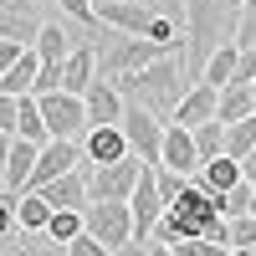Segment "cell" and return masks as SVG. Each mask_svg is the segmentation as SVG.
Here are the masks:
<instances>
[{"label": "cell", "mask_w": 256, "mask_h": 256, "mask_svg": "<svg viewBox=\"0 0 256 256\" xmlns=\"http://www.w3.org/2000/svg\"><path fill=\"white\" fill-rule=\"evenodd\" d=\"M92 10H98V26H113V31H128V36H144L159 6H138V0H92Z\"/></svg>", "instance_id": "12"}, {"label": "cell", "mask_w": 256, "mask_h": 256, "mask_svg": "<svg viewBox=\"0 0 256 256\" xmlns=\"http://www.w3.org/2000/svg\"><path fill=\"white\" fill-rule=\"evenodd\" d=\"M190 88H195V82H190V72H184V56L169 52V56H159V62H148V67L128 82L123 98H134V102H144L154 118L174 123V108H180V98H184Z\"/></svg>", "instance_id": "3"}, {"label": "cell", "mask_w": 256, "mask_h": 256, "mask_svg": "<svg viewBox=\"0 0 256 256\" xmlns=\"http://www.w3.org/2000/svg\"><path fill=\"white\" fill-rule=\"evenodd\" d=\"M16 118H20V98L0 92V134H16Z\"/></svg>", "instance_id": "35"}, {"label": "cell", "mask_w": 256, "mask_h": 256, "mask_svg": "<svg viewBox=\"0 0 256 256\" xmlns=\"http://www.w3.org/2000/svg\"><path fill=\"white\" fill-rule=\"evenodd\" d=\"M236 46H256V0H241V26H236Z\"/></svg>", "instance_id": "32"}, {"label": "cell", "mask_w": 256, "mask_h": 256, "mask_svg": "<svg viewBox=\"0 0 256 256\" xmlns=\"http://www.w3.org/2000/svg\"><path fill=\"white\" fill-rule=\"evenodd\" d=\"M251 216H256V195H251Z\"/></svg>", "instance_id": "43"}, {"label": "cell", "mask_w": 256, "mask_h": 256, "mask_svg": "<svg viewBox=\"0 0 256 256\" xmlns=\"http://www.w3.org/2000/svg\"><path fill=\"white\" fill-rule=\"evenodd\" d=\"M52 200L41 195V190H26V195H16V220H20V230H46L52 226Z\"/></svg>", "instance_id": "23"}, {"label": "cell", "mask_w": 256, "mask_h": 256, "mask_svg": "<svg viewBox=\"0 0 256 256\" xmlns=\"http://www.w3.org/2000/svg\"><path fill=\"white\" fill-rule=\"evenodd\" d=\"M195 134V148H200V169L210 164V159H220L226 154V123L220 118H210V123H200V128H190Z\"/></svg>", "instance_id": "27"}, {"label": "cell", "mask_w": 256, "mask_h": 256, "mask_svg": "<svg viewBox=\"0 0 256 256\" xmlns=\"http://www.w3.org/2000/svg\"><path fill=\"white\" fill-rule=\"evenodd\" d=\"M236 62H241V46H236V41H230V46H220V52H210L200 82H210V88H226V82L236 77Z\"/></svg>", "instance_id": "25"}, {"label": "cell", "mask_w": 256, "mask_h": 256, "mask_svg": "<svg viewBox=\"0 0 256 256\" xmlns=\"http://www.w3.org/2000/svg\"><path fill=\"white\" fill-rule=\"evenodd\" d=\"M82 102H88V118H92V123H123V108H128V98L113 88V82H102V77L88 88Z\"/></svg>", "instance_id": "18"}, {"label": "cell", "mask_w": 256, "mask_h": 256, "mask_svg": "<svg viewBox=\"0 0 256 256\" xmlns=\"http://www.w3.org/2000/svg\"><path fill=\"white\" fill-rule=\"evenodd\" d=\"M159 6H164L169 16H180V20H184V0H159Z\"/></svg>", "instance_id": "41"}, {"label": "cell", "mask_w": 256, "mask_h": 256, "mask_svg": "<svg viewBox=\"0 0 256 256\" xmlns=\"http://www.w3.org/2000/svg\"><path fill=\"white\" fill-rule=\"evenodd\" d=\"M98 82V52H92V36L82 41V46L62 62V92H72V98H88V88Z\"/></svg>", "instance_id": "16"}, {"label": "cell", "mask_w": 256, "mask_h": 256, "mask_svg": "<svg viewBox=\"0 0 256 256\" xmlns=\"http://www.w3.org/2000/svg\"><path fill=\"white\" fill-rule=\"evenodd\" d=\"M128 210H134V236L148 241L154 236V226L164 216V190H159V164H144V174L134 184V195H128Z\"/></svg>", "instance_id": "8"}, {"label": "cell", "mask_w": 256, "mask_h": 256, "mask_svg": "<svg viewBox=\"0 0 256 256\" xmlns=\"http://www.w3.org/2000/svg\"><path fill=\"white\" fill-rule=\"evenodd\" d=\"M26 52H31L26 41H0V72H6V67H16V62L26 56Z\"/></svg>", "instance_id": "37"}, {"label": "cell", "mask_w": 256, "mask_h": 256, "mask_svg": "<svg viewBox=\"0 0 256 256\" xmlns=\"http://www.w3.org/2000/svg\"><path fill=\"white\" fill-rule=\"evenodd\" d=\"M251 251H256V246H230L226 256H251Z\"/></svg>", "instance_id": "42"}, {"label": "cell", "mask_w": 256, "mask_h": 256, "mask_svg": "<svg viewBox=\"0 0 256 256\" xmlns=\"http://www.w3.org/2000/svg\"><path fill=\"white\" fill-rule=\"evenodd\" d=\"M241 174H246V184H251V190H256V148H251V154H246V159H241Z\"/></svg>", "instance_id": "38"}, {"label": "cell", "mask_w": 256, "mask_h": 256, "mask_svg": "<svg viewBox=\"0 0 256 256\" xmlns=\"http://www.w3.org/2000/svg\"><path fill=\"white\" fill-rule=\"evenodd\" d=\"M82 216H88V236H98L108 251L138 241L134 236V210H128V205H88Z\"/></svg>", "instance_id": "9"}, {"label": "cell", "mask_w": 256, "mask_h": 256, "mask_svg": "<svg viewBox=\"0 0 256 256\" xmlns=\"http://www.w3.org/2000/svg\"><path fill=\"white\" fill-rule=\"evenodd\" d=\"M10 246H16V256H72V246L46 236V230H16Z\"/></svg>", "instance_id": "24"}, {"label": "cell", "mask_w": 256, "mask_h": 256, "mask_svg": "<svg viewBox=\"0 0 256 256\" xmlns=\"http://www.w3.org/2000/svg\"><path fill=\"white\" fill-rule=\"evenodd\" d=\"M46 20L36 16V0H10V6H0V41H26L36 46V36Z\"/></svg>", "instance_id": "14"}, {"label": "cell", "mask_w": 256, "mask_h": 256, "mask_svg": "<svg viewBox=\"0 0 256 256\" xmlns=\"http://www.w3.org/2000/svg\"><path fill=\"white\" fill-rule=\"evenodd\" d=\"M195 180H200V184L210 190V195L220 200V195H230V190H236V184H241L246 174H241V159H230V154H220V159H210V164L200 169Z\"/></svg>", "instance_id": "20"}, {"label": "cell", "mask_w": 256, "mask_h": 256, "mask_svg": "<svg viewBox=\"0 0 256 256\" xmlns=\"http://www.w3.org/2000/svg\"><path fill=\"white\" fill-rule=\"evenodd\" d=\"M92 52H98V77L113 82L118 92H128V82H134L148 62L169 56L159 41H148V36H128V31H113V26H98V31H92Z\"/></svg>", "instance_id": "2"}, {"label": "cell", "mask_w": 256, "mask_h": 256, "mask_svg": "<svg viewBox=\"0 0 256 256\" xmlns=\"http://www.w3.org/2000/svg\"><path fill=\"white\" fill-rule=\"evenodd\" d=\"M159 169H174V174H200V148H195V134L184 123H169L164 128V159Z\"/></svg>", "instance_id": "13"}, {"label": "cell", "mask_w": 256, "mask_h": 256, "mask_svg": "<svg viewBox=\"0 0 256 256\" xmlns=\"http://www.w3.org/2000/svg\"><path fill=\"white\" fill-rule=\"evenodd\" d=\"M36 77H41V56H36V46L16 62V67H6L0 72V92H10V98H31L36 92Z\"/></svg>", "instance_id": "21"}, {"label": "cell", "mask_w": 256, "mask_h": 256, "mask_svg": "<svg viewBox=\"0 0 256 256\" xmlns=\"http://www.w3.org/2000/svg\"><path fill=\"white\" fill-rule=\"evenodd\" d=\"M36 102H41V118H46L52 138H82V134L92 128L88 102H82V98H72V92H41Z\"/></svg>", "instance_id": "7"}, {"label": "cell", "mask_w": 256, "mask_h": 256, "mask_svg": "<svg viewBox=\"0 0 256 256\" xmlns=\"http://www.w3.org/2000/svg\"><path fill=\"white\" fill-rule=\"evenodd\" d=\"M174 251L180 256H226L230 246H216L210 236H184V241H174Z\"/></svg>", "instance_id": "31"}, {"label": "cell", "mask_w": 256, "mask_h": 256, "mask_svg": "<svg viewBox=\"0 0 256 256\" xmlns=\"http://www.w3.org/2000/svg\"><path fill=\"white\" fill-rule=\"evenodd\" d=\"M148 256H180L174 246H164V241H148Z\"/></svg>", "instance_id": "40"}, {"label": "cell", "mask_w": 256, "mask_h": 256, "mask_svg": "<svg viewBox=\"0 0 256 256\" xmlns=\"http://www.w3.org/2000/svg\"><path fill=\"white\" fill-rule=\"evenodd\" d=\"M256 113V88L251 82H226L220 88V123H241Z\"/></svg>", "instance_id": "22"}, {"label": "cell", "mask_w": 256, "mask_h": 256, "mask_svg": "<svg viewBox=\"0 0 256 256\" xmlns=\"http://www.w3.org/2000/svg\"><path fill=\"white\" fill-rule=\"evenodd\" d=\"M230 246H256V216H236L230 220Z\"/></svg>", "instance_id": "33"}, {"label": "cell", "mask_w": 256, "mask_h": 256, "mask_svg": "<svg viewBox=\"0 0 256 256\" xmlns=\"http://www.w3.org/2000/svg\"><path fill=\"white\" fill-rule=\"evenodd\" d=\"M113 256H148V241H128V246H118Z\"/></svg>", "instance_id": "39"}, {"label": "cell", "mask_w": 256, "mask_h": 256, "mask_svg": "<svg viewBox=\"0 0 256 256\" xmlns=\"http://www.w3.org/2000/svg\"><path fill=\"white\" fill-rule=\"evenodd\" d=\"M236 26H241V0H184V31H190L184 72H190V82H200L210 52L236 41Z\"/></svg>", "instance_id": "1"}, {"label": "cell", "mask_w": 256, "mask_h": 256, "mask_svg": "<svg viewBox=\"0 0 256 256\" xmlns=\"http://www.w3.org/2000/svg\"><path fill=\"white\" fill-rule=\"evenodd\" d=\"M251 256H256V251H251Z\"/></svg>", "instance_id": "45"}, {"label": "cell", "mask_w": 256, "mask_h": 256, "mask_svg": "<svg viewBox=\"0 0 256 256\" xmlns=\"http://www.w3.org/2000/svg\"><path fill=\"white\" fill-rule=\"evenodd\" d=\"M0 6H10V0H0Z\"/></svg>", "instance_id": "44"}, {"label": "cell", "mask_w": 256, "mask_h": 256, "mask_svg": "<svg viewBox=\"0 0 256 256\" xmlns=\"http://www.w3.org/2000/svg\"><path fill=\"white\" fill-rule=\"evenodd\" d=\"M138 174H144L138 154H123L118 164H88V195H92V205H128Z\"/></svg>", "instance_id": "5"}, {"label": "cell", "mask_w": 256, "mask_h": 256, "mask_svg": "<svg viewBox=\"0 0 256 256\" xmlns=\"http://www.w3.org/2000/svg\"><path fill=\"white\" fill-rule=\"evenodd\" d=\"M41 195L52 200V210H88L92 205V195H88V164L72 169V174H62V180H52V184H41Z\"/></svg>", "instance_id": "17"}, {"label": "cell", "mask_w": 256, "mask_h": 256, "mask_svg": "<svg viewBox=\"0 0 256 256\" xmlns=\"http://www.w3.org/2000/svg\"><path fill=\"white\" fill-rule=\"evenodd\" d=\"M251 148H256V113L241 118V123H226V154L230 159H246Z\"/></svg>", "instance_id": "28"}, {"label": "cell", "mask_w": 256, "mask_h": 256, "mask_svg": "<svg viewBox=\"0 0 256 256\" xmlns=\"http://www.w3.org/2000/svg\"><path fill=\"white\" fill-rule=\"evenodd\" d=\"M82 230H88V216H82V210H56L52 226H46V236H56V241H77Z\"/></svg>", "instance_id": "29"}, {"label": "cell", "mask_w": 256, "mask_h": 256, "mask_svg": "<svg viewBox=\"0 0 256 256\" xmlns=\"http://www.w3.org/2000/svg\"><path fill=\"white\" fill-rule=\"evenodd\" d=\"M210 118H220V88H210V82H195L184 98H180V108H174V123L184 128H200Z\"/></svg>", "instance_id": "15"}, {"label": "cell", "mask_w": 256, "mask_h": 256, "mask_svg": "<svg viewBox=\"0 0 256 256\" xmlns=\"http://www.w3.org/2000/svg\"><path fill=\"white\" fill-rule=\"evenodd\" d=\"M16 138H31V144H46V138H52V128H46V118H41V102H36V92H31V98H20V118H16Z\"/></svg>", "instance_id": "26"}, {"label": "cell", "mask_w": 256, "mask_h": 256, "mask_svg": "<svg viewBox=\"0 0 256 256\" xmlns=\"http://www.w3.org/2000/svg\"><path fill=\"white\" fill-rule=\"evenodd\" d=\"M118 128L128 134V148H134L144 164H159V159H164V128H169V123L154 118L144 102L128 98V108H123V123H118Z\"/></svg>", "instance_id": "6"}, {"label": "cell", "mask_w": 256, "mask_h": 256, "mask_svg": "<svg viewBox=\"0 0 256 256\" xmlns=\"http://www.w3.org/2000/svg\"><path fill=\"white\" fill-rule=\"evenodd\" d=\"M210 220H220V200L210 195L200 180H190V184H184V195L164 205V216H159V226H154V236H148V241L174 246V241H184V236H205V226H210Z\"/></svg>", "instance_id": "4"}, {"label": "cell", "mask_w": 256, "mask_h": 256, "mask_svg": "<svg viewBox=\"0 0 256 256\" xmlns=\"http://www.w3.org/2000/svg\"><path fill=\"white\" fill-rule=\"evenodd\" d=\"M72 169H82V144H77V138H46L26 190H41V184H52V180H62V174H72Z\"/></svg>", "instance_id": "10"}, {"label": "cell", "mask_w": 256, "mask_h": 256, "mask_svg": "<svg viewBox=\"0 0 256 256\" xmlns=\"http://www.w3.org/2000/svg\"><path fill=\"white\" fill-rule=\"evenodd\" d=\"M36 159H41V144H31V138H16L10 144V164H6V190H10V195H26Z\"/></svg>", "instance_id": "19"}, {"label": "cell", "mask_w": 256, "mask_h": 256, "mask_svg": "<svg viewBox=\"0 0 256 256\" xmlns=\"http://www.w3.org/2000/svg\"><path fill=\"white\" fill-rule=\"evenodd\" d=\"M20 230V220H16V195H0V241H10Z\"/></svg>", "instance_id": "34"}, {"label": "cell", "mask_w": 256, "mask_h": 256, "mask_svg": "<svg viewBox=\"0 0 256 256\" xmlns=\"http://www.w3.org/2000/svg\"><path fill=\"white\" fill-rule=\"evenodd\" d=\"M251 195H256V190L241 180L236 190H230V195H220V216H226V220H236V216H251Z\"/></svg>", "instance_id": "30"}, {"label": "cell", "mask_w": 256, "mask_h": 256, "mask_svg": "<svg viewBox=\"0 0 256 256\" xmlns=\"http://www.w3.org/2000/svg\"><path fill=\"white\" fill-rule=\"evenodd\" d=\"M77 144H82V164H118L123 154H134V148H128V134L118 123H92Z\"/></svg>", "instance_id": "11"}, {"label": "cell", "mask_w": 256, "mask_h": 256, "mask_svg": "<svg viewBox=\"0 0 256 256\" xmlns=\"http://www.w3.org/2000/svg\"><path fill=\"white\" fill-rule=\"evenodd\" d=\"M67 246H72V256H113V251H108V246H102L98 236H88V230H82V236H77V241H67Z\"/></svg>", "instance_id": "36"}]
</instances>
